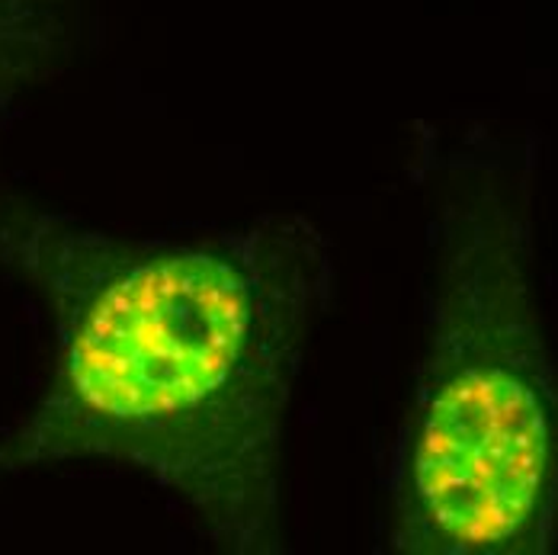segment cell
<instances>
[{
	"label": "cell",
	"instance_id": "cell-1",
	"mask_svg": "<svg viewBox=\"0 0 558 555\" xmlns=\"http://www.w3.org/2000/svg\"><path fill=\"white\" fill-rule=\"evenodd\" d=\"M0 257L56 337L43 398L0 437V479L110 462L225 553H282V437L335 292L328 238L302 216L177 241L20 213L0 225Z\"/></svg>",
	"mask_w": 558,
	"mask_h": 555
},
{
	"label": "cell",
	"instance_id": "cell-3",
	"mask_svg": "<svg viewBox=\"0 0 558 555\" xmlns=\"http://www.w3.org/2000/svg\"><path fill=\"white\" fill-rule=\"evenodd\" d=\"M68 52L61 0H0V129Z\"/></svg>",
	"mask_w": 558,
	"mask_h": 555
},
{
	"label": "cell",
	"instance_id": "cell-2",
	"mask_svg": "<svg viewBox=\"0 0 558 555\" xmlns=\"http://www.w3.org/2000/svg\"><path fill=\"white\" fill-rule=\"evenodd\" d=\"M437 234L427 350L391 466V550L546 553L558 520V379L526 228L485 186L452 200Z\"/></svg>",
	"mask_w": 558,
	"mask_h": 555
}]
</instances>
